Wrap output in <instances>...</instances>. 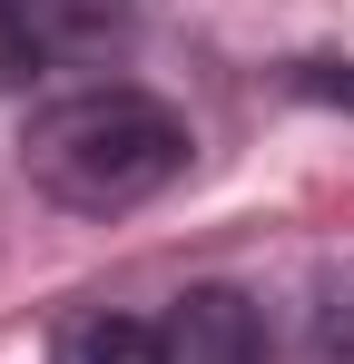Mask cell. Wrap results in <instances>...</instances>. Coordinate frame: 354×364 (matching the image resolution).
<instances>
[{
    "mask_svg": "<svg viewBox=\"0 0 354 364\" xmlns=\"http://www.w3.org/2000/svg\"><path fill=\"white\" fill-rule=\"evenodd\" d=\"M20 168L69 217H128L187 178V119L148 89H79L30 119Z\"/></svg>",
    "mask_w": 354,
    "mask_h": 364,
    "instance_id": "cell-1",
    "label": "cell"
},
{
    "mask_svg": "<svg viewBox=\"0 0 354 364\" xmlns=\"http://www.w3.org/2000/svg\"><path fill=\"white\" fill-rule=\"evenodd\" d=\"M295 89H305V99H345V109H354V69H305Z\"/></svg>",
    "mask_w": 354,
    "mask_h": 364,
    "instance_id": "cell-5",
    "label": "cell"
},
{
    "mask_svg": "<svg viewBox=\"0 0 354 364\" xmlns=\"http://www.w3.org/2000/svg\"><path fill=\"white\" fill-rule=\"evenodd\" d=\"M168 364H266V325L236 286H187L168 315Z\"/></svg>",
    "mask_w": 354,
    "mask_h": 364,
    "instance_id": "cell-2",
    "label": "cell"
},
{
    "mask_svg": "<svg viewBox=\"0 0 354 364\" xmlns=\"http://www.w3.org/2000/svg\"><path fill=\"white\" fill-rule=\"evenodd\" d=\"M59 364H168V325H148V315H79L59 335Z\"/></svg>",
    "mask_w": 354,
    "mask_h": 364,
    "instance_id": "cell-3",
    "label": "cell"
},
{
    "mask_svg": "<svg viewBox=\"0 0 354 364\" xmlns=\"http://www.w3.org/2000/svg\"><path fill=\"white\" fill-rule=\"evenodd\" d=\"M30 69H40V20H30L20 0H0V99L30 89Z\"/></svg>",
    "mask_w": 354,
    "mask_h": 364,
    "instance_id": "cell-4",
    "label": "cell"
}]
</instances>
